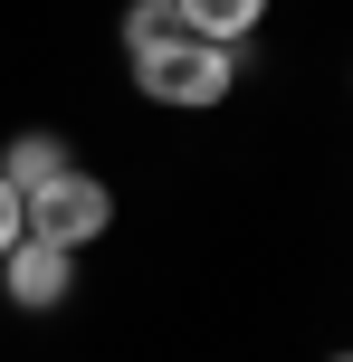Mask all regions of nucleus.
<instances>
[{
    "mask_svg": "<svg viewBox=\"0 0 353 362\" xmlns=\"http://www.w3.org/2000/svg\"><path fill=\"white\" fill-rule=\"evenodd\" d=\"M105 229H115V191H105L86 163L19 200V238H38V248H67V257H76V248H96Z\"/></svg>",
    "mask_w": 353,
    "mask_h": 362,
    "instance_id": "nucleus-2",
    "label": "nucleus"
},
{
    "mask_svg": "<svg viewBox=\"0 0 353 362\" xmlns=\"http://www.w3.org/2000/svg\"><path fill=\"white\" fill-rule=\"evenodd\" d=\"M172 10H182V29L210 38V48H248V38L267 29V10H277V0H172Z\"/></svg>",
    "mask_w": 353,
    "mask_h": 362,
    "instance_id": "nucleus-5",
    "label": "nucleus"
},
{
    "mask_svg": "<svg viewBox=\"0 0 353 362\" xmlns=\"http://www.w3.org/2000/svg\"><path fill=\"white\" fill-rule=\"evenodd\" d=\"M325 362H353V353H325Z\"/></svg>",
    "mask_w": 353,
    "mask_h": 362,
    "instance_id": "nucleus-8",
    "label": "nucleus"
},
{
    "mask_svg": "<svg viewBox=\"0 0 353 362\" xmlns=\"http://www.w3.org/2000/svg\"><path fill=\"white\" fill-rule=\"evenodd\" d=\"M57 172H76V153H67V134H48V124H29V134H10V144H0V181H10L19 200H29V191H48Z\"/></svg>",
    "mask_w": 353,
    "mask_h": 362,
    "instance_id": "nucleus-4",
    "label": "nucleus"
},
{
    "mask_svg": "<svg viewBox=\"0 0 353 362\" xmlns=\"http://www.w3.org/2000/svg\"><path fill=\"white\" fill-rule=\"evenodd\" d=\"M115 38H125V57H134V48H163V38H182V10H172V0H125Z\"/></svg>",
    "mask_w": 353,
    "mask_h": 362,
    "instance_id": "nucleus-6",
    "label": "nucleus"
},
{
    "mask_svg": "<svg viewBox=\"0 0 353 362\" xmlns=\"http://www.w3.org/2000/svg\"><path fill=\"white\" fill-rule=\"evenodd\" d=\"M10 248H19V191L0 181V257H10Z\"/></svg>",
    "mask_w": 353,
    "mask_h": 362,
    "instance_id": "nucleus-7",
    "label": "nucleus"
},
{
    "mask_svg": "<svg viewBox=\"0 0 353 362\" xmlns=\"http://www.w3.org/2000/svg\"><path fill=\"white\" fill-rule=\"evenodd\" d=\"M76 286V257L67 248H38V238H19L10 257H0V296H10L19 315H57Z\"/></svg>",
    "mask_w": 353,
    "mask_h": 362,
    "instance_id": "nucleus-3",
    "label": "nucleus"
},
{
    "mask_svg": "<svg viewBox=\"0 0 353 362\" xmlns=\"http://www.w3.org/2000/svg\"><path fill=\"white\" fill-rule=\"evenodd\" d=\"M134 95L144 105H172V115H210L239 95V48H210V38H163V48H134Z\"/></svg>",
    "mask_w": 353,
    "mask_h": 362,
    "instance_id": "nucleus-1",
    "label": "nucleus"
}]
</instances>
